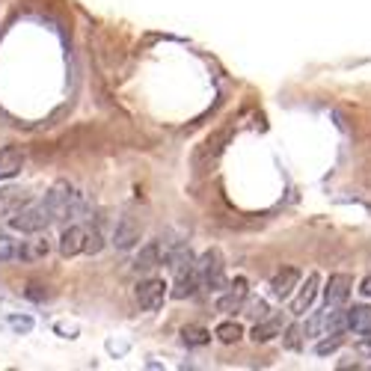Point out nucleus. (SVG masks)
Listing matches in <instances>:
<instances>
[{
  "mask_svg": "<svg viewBox=\"0 0 371 371\" xmlns=\"http://www.w3.org/2000/svg\"><path fill=\"white\" fill-rule=\"evenodd\" d=\"M104 241H108V235H104V220H101V214H96L89 220V226H86V249H84V253L86 256L101 253Z\"/></svg>",
  "mask_w": 371,
  "mask_h": 371,
  "instance_id": "nucleus-17",
  "label": "nucleus"
},
{
  "mask_svg": "<svg viewBox=\"0 0 371 371\" xmlns=\"http://www.w3.org/2000/svg\"><path fill=\"white\" fill-rule=\"evenodd\" d=\"M348 330H353L356 336H363L371 330V306H353L348 309Z\"/></svg>",
  "mask_w": 371,
  "mask_h": 371,
  "instance_id": "nucleus-18",
  "label": "nucleus"
},
{
  "mask_svg": "<svg viewBox=\"0 0 371 371\" xmlns=\"http://www.w3.org/2000/svg\"><path fill=\"white\" fill-rule=\"evenodd\" d=\"M172 247H176V244H164V237H161V241H149L134 256V261H131V271H134V273H152L155 268H161V264L169 261Z\"/></svg>",
  "mask_w": 371,
  "mask_h": 371,
  "instance_id": "nucleus-6",
  "label": "nucleus"
},
{
  "mask_svg": "<svg viewBox=\"0 0 371 371\" xmlns=\"http://www.w3.org/2000/svg\"><path fill=\"white\" fill-rule=\"evenodd\" d=\"M303 341H306V333H303V324H288L285 330H282V344L288 351H300L303 348Z\"/></svg>",
  "mask_w": 371,
  "mask_h": 371,
  "instance_id": "nucleus-22",
  "label": "nucleus"
},
{
  "mask_svg": "<svg viewBox=\"0 0 371 371\" xmlns=\"http://www.w3.org/2000/svg\"><path fill=\"white\" fill-rule=\"evenodd\" d=\"M167 297H169V285L164 280H157V276H145L134 288V300L143 312H157Z\"/></svg>",
  "mask_w": 371,
  "mask_h": 371,
  "instance_id": "nucleus-5",
  "label": "nucleus"
},
{
  "mask_svg": "<svg viewBox=\"0 0 371 371\" xmlns=\"http://www.w3.org/2000/svg\"><path fill=\"white\" fill-rule=\"evenodd\" d=\"M351 291H353V276L351 273H330V280L321 288V294H324L327 306H344L348 297H351Z\"/></svg>",
  "mask_w": 371,
  "mask_h": 371,
  "instance_id": "nucleus-9",
  "label": "nucleus"
},
{
  "mask_svg": "<svg viewBox=\"0 0 371 371\" xmlns=\"http://www.w3.org/2000/svg\"><path fill=\"white\" fill-rule=\"evenodd\" d=\"M200 276H202V288L205 291H223L226 288V259L217 247L205 249L200 256Z\"/></svg>",
  "mask_w": 371,
  "mask_h": 371,
  "instance_id": "nucleus-4",
  "label": "nucleus"
},
{
  "mask_svg": "<svg viewBox=\"0 0 371 371\" xmlns=\"http://www.w3.org/2000/svg\"><path fill=\"white\" fill-rule=\"evenodd\" d=\"M6 223H9V229H12V232L36 235V232H48V226H54L57 217H54V208H51V202L42 196V200H30V202H24V205H21Z\"/></svg>",
  "mask_w": 371,
  "mask_h": 371,
  "instance_id": "nucleus-1",
  "label": "nucleus"
},
{
  "mask_svg": "<svg viewBox=\"0 0 371 371\" xmlns=\"http://www.w3.org/2000/svg\"><path fill=\"white\" fill-rule=\"evenodd\" d=\"M27 167V155L18 145H0V181H9L21 176V169Z\"/></svg>",
  "mask_w": 371,
  "mask_h": 371,
  "instance_id": "nucleus-13",
  "label": "nucleus"
},
{
  "mask_svg": "<svg viewBox=\"0 0 371 371\" xmlns=\"http://www.w3.org/2000/svg\"><path fill=\"white\" fill-rule=\"evenodd\" d=\"M360 291H363V297H371V273L360 282Z\"/></svg>",
  "mask_w": 371,
  "mask_h": 371,
  "instance_id": "nucleus-27",
  "label": "nucleus"
},
{
  "mask_svg": "<svg viewBox=\"0 0 371 371\" xmlns=\"http://www.w3.org/2000/svg\"><path fill=\"white\" fill-rule=\"evenodd\" d=\"M318 294H321V276H318V273H309L306 282H300L294 300H291V315H294V318H303V315H306V312L315 306Z\"/></svg>",
  "mask_w": 371,
  "mask_h": 371,
  "instance_id": "nucleus-8",
  "label": "nucleus"
},
{
  "mask_svg": "<svg viewBox=\"0 0 371 371\" xmlns=\"http://www.w3.org/2000/svg\"><path fill=\"white\" fill-rule=\"evenodd\" d=\"M45 200L51 202V208H54L57 223H72V220H77V217L86 214V200H84V193L74 190L69 181H57L54 188L45 193Z\"/></svg>",
  "mask_w": 371,
  "mask_h": 371,
  "instance_id": "nucleus-2",
  "label": "nucleus"
},
{
  "mask_svg": "<svg viewBox=\"0 0 371 371\" xmlns=\"http://www.w3.org/2000/svg\"><path fill=\"white\" fill-rule=\"evenodd\" d=\"M341 344H344V333H327L321 341L315 344V353L318 356H330V353H336Z\"/></svg>",
  "mask_w": 371,
  "mask_h": 371,
  "instance_id": "nucleus-24",
  "label": "nucleus"
},
{
  "mask_svg": "<svg viewBox=\"0 0 371 371\" xmlns=\"http://www.w3.org/2000/svg\"><path fill=\"white\" fill-rule=\"evenodd\" d=\"M51 253V237L45 232H36L30 235L27 241H21V249H18V261H39Z\"/></svg>",
  "mask_w": 371,
  "mask_h": 371,
  "instance_id": "nucleus-15",
  "label": "nucleus"
},
{
  "mask_svg": "<svg viewBox=\"0 0 371 371\" xmlns=\"http://www.w3.org/2000/svg\"><path fill=\"white\" fill-rule=\"evenodd\" d=\"M140 237H143V223L134 214H122L110 232V241L116 249H134L140 244Z\"/></svg>",
  "mask_w": 371,
  "mask_h": 371,
  "instance_id": "nucleus-7",
  "label": "nucleus"
},
{
  "mask_svg": "<svg viewBox=\"0 0 371 371\" xmlns=\"http://www.w3.org/2000/svg\"><path fill=\"white\" fill-rule=\"evenodd\" d=\"M300 280H303V273L297 268H282V271H276L271 276V294L276 300H288L294 291L300 288Z\"/></svg>",
  "mask_w": 371,
  "mask_h": 371,
  "instance_id": "nucleus-12",
  "label": "nucleus"
},
{
  "mask_svg": "<svg viewBox=\"0 0 371 371\" xmlns=\"http://www.w3.org/2000/svg\"><path fill=\"white\" fill-rule=\"evenodd\" d=\"M244 315L253 318V321H261L264 315H271V309H268V303L259 297V300H247V303H244Z\"/></svg>",
  "mask_w": 371,
  "mask_h": 371,
  "instance_id": "nucleus-25",
  "label": "nucleus"
},
{
  "mask_svg": "<svg viewBox=\"0 0 371 371\" xmlns=\"http://www.w3.org/2000/svg\"><path fill=\"white\" fill-rule=\"evenodd\" d=\"M249 300V282L244 276H237V280L229 285V291L217 300V312L223 315H235V312H244V303Z\"/></svg>",
  "mask_w": 371,
  "mask_h": 371,
  "instance_id": "nucleus-11",
  "label": "nucleus"
},
{
  "mask_svg": "<svg viewBox=\"0 0 371 371\" xmlns=\"http://www.w3.org/2000/svg\"><path fill=\"white\" fill-rule=\"evenodd\" d=\"M181 341L188 344V348H202V344L211 341V333L205 327H196V324H188L181 330Z\"/></svg>",
  "mask_w": 371,
  "mask_h": 371,
  "instance_id": "nucleus-19",
  "label": "nucleus"
},
{
  "mask_svg": "<svg viewBox=\"0 0 371 371\" xmlns=\"http://www.w3.org/2000/svg\"><path fill=\"white\" fill-rule=\"evenodd\" d=\"M214 336H217L223 344H235V341L244 339V327L237 324V321H223V324H217Z\"/></svg>",
  "mask_w": 371,
  "mask_h": 371,
  "instance_id": "nucleus-20",
  "label": "nucleus"
},
{
  "mask_svg": "<svg viewBox=\"0 0 371 371\" xmlns=\"http://www.w3.org/2000/svg\"><path fill=\"white\" fill-rule=\"evenodd\" d=\"M9 327L18 330V333H30V330H33V318H18V315H12V318H9Z\"/></svg>",
  "mask_w": 371,
  "mask_h": 371,
  "instance_id": "nucleus-26",
  "label": "nucleus"
},
{
  "mask_svg": "<svg viewBox=\"0 0 371 371\" xmlns=\"http://www.w3.org/2000/svg\"><path fill=\"white\" fill-rule=\"evenodd\" d=\"M232 140V128L226 125V128H220V131H214V134H208L200 145H196V155H193V167L200 169V172H205V169H211L217 164V157L226 152V143Z\"/></svg>",
  "mask_w": 371,
  "mask_h": 371,
  "instance_id": "nucleus-3",
  "label": "nucleus"
},
{
  "mask_svg": "<svg viewBox=\"0 0 371 371\" xmlns=\"http://www.w3.org/2000/svg\"><path fill=\"white\" fill-rule=\"evenodd\" d=\"M18 249H21V241H15L12 235H0V264L18 261Z\"/></svg>",
  "mask_w": 371,
  "mask_h": 371,
  "instance_id": "nucleus-23",
  "label": "nucleus"
},
{
  "mask_svg": "<svg viewBox=\"0 0 371 371\" xmlns=\"http://www.w3.org/2000/svg\"><path fill=\"white\" fill-rule=\"evenodd\" d=\"M327 315H330V306L324 312H315L306 324H303V333L306 339H318V336H327Z\"/></svg>",
  "mask_w": 371,
  "mask_h": 371,
  "instance_id": "nucleus-21",
  "label": "nucleus"
},
{
  "mask_svg": "<svg viewBox=\"0 0 371 371\" xmlns=\"http://www.w3.org/2000/svg\"><path fill=\"white\" fill-rule=\"evenodd\" d=\"M57 249L63 259H74L86 249V226H77V223H65V229L60 232Z\"/></svg>",
  "mask_w": 371,
  "mask_h": 371,
  "instance_id": "nucleus-10",
  "label": "nucleus"
},
{
  "mask_svg": "<svg viewBox=\"0 0 371 371\" xmlns=\"http://www.w3.org/2000/svg\"><path fill=\"white\" fill-rule=\"evenodd\" d=\"M24 202H30L27 190H21V188H6V190H0V217L9 220Z\"/></svg>",
  "mask_w": 371,
  "mask_h": 371,
  "instance_id": "nucleus-16",
  "label": "nucleus"
},
{
  "mask_svg": "<svg viewBox=\"0 0 371 371\" xmlns=\"http://www.w3.org/2000/svg\"><path fill=\"white\" fill-rule=\"evenodd\" d=\"M282 330H285V315L282 312H271V315H264L261 321H256L253 327V333H249V339H253L256 344L261 341H271L276 336H282Z\"/></svg>",
  "mask_w": 371,
  "mask_h": 371,
  "instance_id": "nucleus-14",
  "label": "nucleus"
}]
</instances>
